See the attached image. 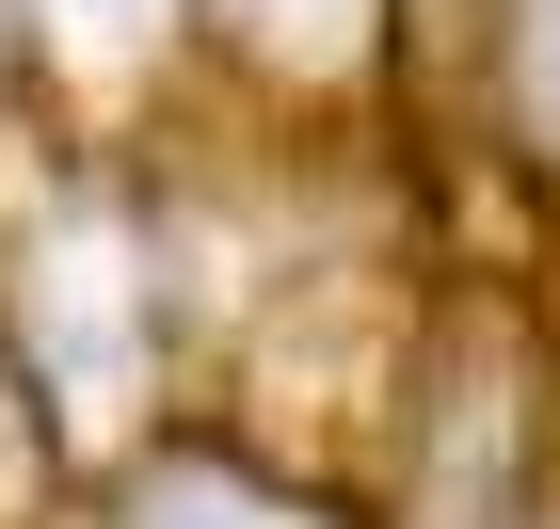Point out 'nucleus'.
<instances>
[{
    "label": "nucleus",
    "mask_w": 560,
    "mask_h": 529,
    "mask_svg": "<svg viewBox=\"0 0 560 529\" xmlns=\"http://www.w3.org/2000/svg\"><path fill=\"white\" fill-rule=\"evenodd\" d=\"M0 65H16V0H0Z\"/></svg>",
    "instance_id": "nucleus-6"
},
{
    "label": "nucleus",
    "mask_w": 560,
    "mask_h": 529,
    "mask_svg": "<svg viewBox=\"0 0 560 529\" xmlns=\"http://www.w3.org/2000/svg\"><path fill=\"white\" fill-rule=\"evenodd\" d=\"M209 16H241L272 65H337V48H369V16H385V0H209Z\"/></svg>",
    "instance_id": "nucleus-4"
},
{
    "label": "nucleus",
    "mask_w": 560,
    "mask_h": 529,
    "mask_svg": "<svg viewBox=\"0 0 560 529\" xmlns=\"http://www.w3.org/2000/svg\"><path fill=\"white\" fill-rule=\"evenodd\" d=\"M497 65H513V129L560 161V0H513V33H497Z\"/></svg>",
    "instance_id": "nucleus-5"
},
{
    "label": "nucleus",
    "mask_w": 560,
    "mask_h": 529,
    "mask_svg": "<svg viewBox=\"0 0 560 529\" xmlns=\"http://www.w3.org/2000/svg\"><path fill=\"white\" fill-rule=\"evenodd\" d=\"M192 33H209V0H16V48H33L65 96H96V113L144 96Z\"/></svg>",
    "instance_id": "nucleus-2"
},
{
    "label": "nucleus",
    "mask_w": 560,
    "mask_h": 529,
    "mask_svg": "<svg viewBox=\"0 0 560 529\" xmlns=\"http://www.w3.org/2000/svg\"><path fill=\"white\" fill-rule=\"evenodd\" d=\"M16 386H33L48 449H129L144 401H161V353H176V273L144 257V225L113 193H48L16 225Z\"/></svg>",
    "instance_id": "nucleus-1"
},
{
    "label": "nucleus",
    "mask_w": 560,
    "mask_h": 529,
    "mask_svg": "<svg viewBox=\"0 0 560 529\" xmlns=\"http://www.w3.org/2000/svg\"><path fill=\"white\" fill-rule=\"evenodd\" d=\"M129 529H320V514H304L272 465H241V449H144Z\"/></svg>",
    "instance_id": "nucleus-3"
}]
</instances>
